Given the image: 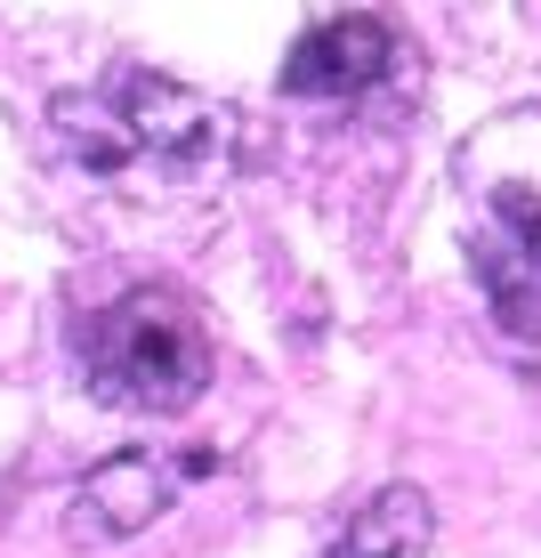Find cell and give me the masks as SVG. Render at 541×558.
<instances>
[{
	"mask_svg": "<svg viewBox=\"0 0 541 558\" xmlns=\"http://www.w3.org/2000/svg\"><path fill=\"white\" fill-rule=\"evenodd\" d=\"M82 380L130 413H186L210 389V324L170 283L106 300L82 316Z\"/></svg>",
	"mask_w": 541,
	"mask_h": 558,
	"instance_id": "6da1fadb",
	"label": "cell"
},
{
	"mask_svg": "<svg viewBox=\"0 0 541 558\" xmlns=\"http://www.w3.org/2000/svg\"><path fill=\"white\" fill-rule=\"evenodd\" d=\"M57 138L82 154V170H98V179H113V162H130V154H153L162 170H210L226 122L202 89H179L162 73H122L106 98L57 106Z\"/></svg>",
	"mask_w": 541,
	"mask_h": 558,
	"instance_id": "7a4b0ae2",
	"label": "cell"
},
{
	"mask_svg": "<svg viewBox=\"0 0 541 558\" xmlns=\"http://www.w3.org/2000/svg\"><path fill=\"white\" fill-rule=\"evenodd\" d=\"M477 276H485L493 316L517 340H541V195L533 186H501L477 227Z\"/></svg>",
	"mask_w": 541,
	"mask_h": 558,
	"instance_id": "3957f363",
	"label": "cell"
},
{
	"mask_svg": "<svg viewBox=\"0 0 541 558\" xmlns=\"http://www.w3.org/2000/svg\"><path fill=\"white\" fill-rule=\"evenodd\" d=\"M170 502H179L170 461H153V453H113V461H98V470L82 477L65 534H73V543H122V534H146Z\"/></svg>",
	"mask_w": 541,
	"mask_h": 558,
	"instance_id": "277c9868",
	"label": "cell"
},
{
	"mask_svg": "<svg viewBox=\"0 0 541 558\" xmlns=\"http://www.w3.org/2000/svg\"><path fill=\"white\" fill-rule=\"evenodd\" d=\"M389 65V25L380 16H332L283 57V98H364Z\"/></svg>",
	"mask_w": 541,
	"mask_h": 558,
	"instance_id": "5b68a950",
	"label": "cell"
},
{
	"mask_svg": "<svg viewBox=\"0 0 541 558\" xmlns=\"http://www.w3.org/2000/svg\"><path fill=\"white\" fill-rule=\"evenodd\" d=\"M429 534H437L429 494L420 486H389V494H372V502L356 510V526H347L323 558H420Z\"/></svg>",
	"mask_w": 541,
	"mask_h": 558,
	"instance_id": "8992f818",
	"label": "cell"
},
{
	"mask_svg": "<svg viewBox=\"0 0 541 558\" xmlns=\"http://www.w3.org/2000/svg\"><path fill=\"white\" fill-rule=\"evenodd\" d=\"M526 9H533V16H541V0H526Z\"/></svg>",
	"mask_w": 541,
	"mask_h": 558,
	"instance_id": "52a82bcc",
	"label": "cell"
}]
</instances>
